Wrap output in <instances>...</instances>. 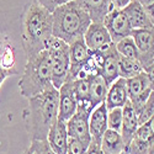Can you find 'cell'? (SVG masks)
<instances>
[{
	"mask_svg": "<svg viewBox=\"0 0 154 154\" xmlns=\"http://www.w3.org/2000/svg\"><path fill=\"white\" fill-rule=\"evenodd\" d=\"M52 36V12L37 0L29 3L21 15V42L26 59L45 51Z\"/></svg>",
	"mask_w": 154,
	"mask_h": 154,
	"instance_id": "1",
	"label": "cell"
},
{
	"mask_svg": "<svg viewBox=\"0 0 154 154\" xmlns=\"http://www.w3.org/2000/svg\"><path fill=\"white\" fill-rule=\"evenodd\" d=\"M27 100L29 105L23 111L26 131L31 140L47 139L51 127L58 120L59 93L52 86Z\"/></svg>",
	"mask_w": 154,
	"mask_h": 154,
	"instance_id": "2",
	"label": "cell"
},
{
	"mask_svg": "<svg viewBox=\"0 0 154 154\" xmlns=\"http://www.w3.org/2000/svg\"><path fill=\"white\" fill-rule=\"evenodd\" d=\"M91 20L86 12L74 0L62 5L52 12L53 37L70 45L75 40L84 37Z\"/></svg>",
	"mask_w": 154,
	"mask_h": 154,
	"instance_id": "3",
	"label": "cell"
},
{
	"mask_svg": "<svg viewBox=\"0 0 154 154\" xmlns=\"http://www.w3.org/2000/svg\"><path fill=\"white\" fill-rule=\"evenodd\" d=\"M52 72L48 51L45 49L37 56L27 59L23 74L19 82L20 93L23 97L30 99L52 88Z\"/></svg>",
	"mask_w": 154,
	"mask_h": 154,
	"instance_id": "4",
	"label": "cell"
},
{
	"mask_svg": "<svg viewBox=\"0 0 154 154\" xmlns=\"http://www.w3.org/2000/svg\"><path fill=\"white\" fill-rule=\"evenodd\" d=\"M46 49L48 51L49 58H51L52 84L58 90L66 83L69 74V69H70L69 45L52 36L47 43Z\"/></svg>",
	"mask_w": 154,
	"mask_h": 154,
	"instance_id": "5",
	"label": "cell"
},
{
	"mask_svg": "<svg viewBox=\"0 0 154 154\" xmlns=\"http://www.w3.org/2000/svg\"><path fill=\"white\" fill-rule=\"evenodd\" d=\"M102 23L109 31L113 43H117L123 38L130 37L133 31L130 22H128L126 14L123 12V10L120 9H112L106 15Z\"/></svg>",
	"mask_w": 154,
	"mask_h": 154,
	"instance_id": "6",
	"label": "cell"
},
{
	"mask_svg": "<svg viewBox=\"0 0 154 154\" xmlns=\"http://www.w3.org/2000/svg\"><path fill=\"white\" fill-rule=\"evenodd\" d=\"M19 73L15 47L8 36L0 35V88L8 76Z\"/></svg>",
	"mask_w": 154,
	"mask_h": 154,
	"instance_id": "7",
	"label": "cell"
},
{
	"mask_svg": "<svg viewBox=\"0 0 154 154\" xmlns=\"http://www.w3.org/2000/svg\"><path fill=\"white\" fill-rule=\"evenodd\" d=\"M131 36L138 49L139 62L146 69L148 66L154 63V27L133 30Z\"/></svg>",
	"mask_w": 154,
	"mask_h": 154,
	"instance_id": "8",
	"label": "cell"
},
{
	"mask_svg": "<svg viewBox=\"0 0 154 154\" xmlns=\"http://www.w3.org/2000/svg\"><path fill=\"white\" fill-rule=\"evenodd\" d=\"M97 53L100 56L99 75H101L102 79L110 86L115 80L120 78L119 75V56L120 54L117 53L115 43H112L110 47Z\"/></svg>",
	"mask_w": 154,
	"mask_h": 154,
	"instance_id": "9",
	"label": "cell"
},
{
	"mask_svg": "<svg viewBox=\"0 0 154 154\" xmlns=\"http://www.w3.org/2000/svg\"><path fill=\"white\" fill-rule=\"evenodd\" d=\"M84 41L90 52L96 53L106 49L110 47L113 42L110 37L109 31L101 22H91L90 26L88 27L85 35H84Z\"/></svg>",
	"mask_w": 154,
	"mask_h": 154,
	"instance_id": "10",
	"label": "cell"
},
{
	"mask_svg": "<svg viewBox=\"0 0 154 154\" xmlns=\"http://www.w3.org/2000/svg\"><path fill=\"white\" fill-rule=\"evenodd\" d=\"M59 107H58V120L62 122H68V120L78 110V101L73 90V80L67 79L59 89Z\"/></svg>",
	"mask_w": 154,
	"mask_h": 154,
	"instance_id": "11",
	"label": "cell"
},
{
	"mask_svg": "<svg viewBox=\"0 0 154 154\" xmlns=\"http://www.w3.org/2000/svg\"><path fill=\"white\" fill-rule=\"evenodd\" d=\"M89 117H90V113L80 109L76 110V112L67 122V131L69 138L79 139L88 146L90 144L91 136L90 131H89Z\"/></svg>",
	"mask_w": 154,
	"mask_h": 154,
	"instance_id": "12",
	"label": "cell"
},
{
	"mask_svg": "<svg viewBox=\"0 0 154 154\" xmlns=\"http://www.w3.org/2000/svg\"><path fill=\"white\" fill-rule=\"evenodd\" d=\"M107 130V107L105 102H102L91 111L89 117V131H90L91 140L101 142L102 136Z\"/></svg>",
	"mask_w": 154,
	"mask_h": 154,
	"instance_id": "13",
	"label": "cell"
},
{
	"mask_svg": "<svg viewBox=\"0 0 154 154\" xmlns=\"http://www.w3.org/2000/svg\"><path fill=\"white\" fill-rule=\"evenodd\" d=\"M90 17L91 22H104L106 15L115 9L111 0H74Z\"/></svg>",
	"mask_w": 154,
	"mask_h": 154,
	"instance_id": "14",
	"label": "cell"
},
{
	"mask_svg": "<svg viewBox=\"0 0 154 154\" xmlns=\"http://www.w3.org/2000/svg\"><path fill=\"white\" fill-rule=\"evenodd\" d=\"M91 57L90 49L85 45L84 37H80L69 45V58H70V69L68 76H72L78 70H80L85 63Z\"/></svg>",
	"mask_w": 154,
	"mask_h": 154,
	"instance_id": "15",
	"label": "cell"
},
{
	"mask_svg": "<svg viewBox=\"0 0 154 154\" xmlns=\"http://www.w3.org/2000/svg\"><path fill=\"white\" fill-rule=\"evenodd\" d=\"M47 140L56 154H67L68 153V140H69L67 123L57 120V122L51 127L48 136H47Z\"/></svg>",
	"mask_w": 154,
	"mask_h": 154,
	"instance_id": "16",
	"label": "cell"
},
{
	"mask_svg": "<svg viewBox=\"0 0 154 154\" xmlns=\"http://www.w3.org/2000/svg\"><path fill=\"white\" fill-rule=\"evenodd\" d=\"M128 99V89H127V82L123 78H119L115 80L107 90V95L105 99V105L107 110L116 109V107H123Z\"/></svg>",
	"mask_w": 154,
	"mask_h": 154,
	"instance_id": "17",
	"label": "cell"
},
{
	"mask_svg": "<svg viewBox=\"0 0 154 154\" xmlns=\"http://www.w3.org/2000/svg\"><path fill=\"white\" fill-rule=\"evenodd\" d=\"M126 14L128 22H130L132 30H143V29H152L154 27L143 6L138 3V0H133L126 8L122 9Z\"/></svg>",
	"mask_w": 154,
	"mask_h": 154,
	"instance_id": "18",
	"label": "cell"
},
{
	"mask_svg": "<svg viewBox=\"0 0 154 154\" xmlns=\"http://www.w3.org/2000/svg\"><path fill=\"white\" fill-rule=\"evenodd\" d=\"M139 127L138 115L132 106V104L128 100L126 105L122 107V127H121V136L125 142V146L130 142L136 134Z\"/></svg>",
	"mask_w": 154,
	"mask_h": 154,
	"instance_id": "19",
	"label": "cell"
},
{
	"mask_svg": "<svg viewBox=\"0 0 154 154\" xmlns=\"http://www.w3.org/2000/svg\"><path fill=\"white\" fill-rule=\"evenodd\" d=\"M109 85L101 75H94L90 78V90H89V105L94 110L96 106L105 102Z\"/></svg>",
	"mask_w": 154,
	"mask_h": 154,
	"instance_id": "20",
	"label": "cell"
},
{
	"mask_svg": "<svg viewBox=\"0 0 154 154\" xmlns=\"http://www.w3.org/2000/svg\"><path fill=\"white\" fill-rule=\"evenodd\" d=\"M125 142L117 131L107 130L101 138V149L104 154H122Z\"/></svg>",
	"mask_w": 154,
	"mask_h": 154,
	"instance_id": "21",
	"label": "cell"
},
{
	"mask_svg": "<svg viewBox=\"0 0 154 154\" xmlns=\"http://www.w3.org/2000/svg\"><path fill=\"white\" fill-rule=\"evenodd\" d=\"M126 82H127L128 99H130V101H132V100L137 99L138 96H140L142 94L152 90L148 76H147L144 70L142 73H139L138 75L133 76V78L126 79Z\"/></svg>",
	"mask_w": 154,
	"mask_h": 154,
	"instance_id": "22",
	"label": "cell"
},
{
	"mask_svg": "<svg viewBox=\"0 0 154 154\" xmlns=\"http://www.w3.org/2000/svg\"><path fill=\"white\" fill-rule=\"evenodd\" d=\"M144 70L143 66L140 64L139 60L130 59L122 56H119V75L120 78L123 79H130L133 76L138 75Z\"/></svg>",
	"mask_w": 154,
	"mask_h": 154,
	"instance_id": "23",
	"label": "cell"
},
{
	"mask_svg": "<svg viewBox=\"0 0 154 154\" xmlns=\"http://www.w3.org/2000/svg\"><path fill=\"white\" fill-rule=\"evenodd\" d=\"M115 46H116V51L120 56L130 58V59H134V60H139V53L132 36L119 41L117 43H115Z\"/></svg>",
	"mask_w": 154,
	"mask_h": 154,
	"instance_id": "24",
	"label": "cell"
},
{
	"mask_svg": "<svg viewBox=\"0 0 154 154\" xmlns=\"http://www.w3.org/2000/svg\"><path fill=\"white\" fill-rule=\"evenodd\" d=\"M137 115H138L139 126L148 122L153 117V115H154V91L150 93L148 100L146 101V104L143 105L142 109L137 112Z\"/></svg>",
	"mask_w": 154,
	"mask_h": 154,
	"instance_id": "25",
	"label": "cell"
},
{
	"mask_svg": "<svg viewBox=\"0 0 154 154\" xmlns=\"http://www.w3.org/2000/svg\"><path fill=\"white\" fill-rule=\"evenodd\" d=\"M107 127H109V130L117 131L121 133V127H122V109L121 107L107 110Z\"/></svg>",
	"mask_w": 154,
	"mask_h": 154,
	"instance_id": "26",
	"label": "cell"
},
{
	"mask_svg": "<svg viewBox=\"0 0 154 154\" xmlns=\"http://www.w3.org/2000/svg\"><path fill=\"white\" fill-rule=\"evenodd\" d=\"M27 149L31 152V154H56L54 150L51 148L47 139L31 140V146Z\"/></svg>",
	"mask_w": 154,
	"mask_h": 154,
	"instance_id": "27",
	"label": "cell"
},
{
	"mask_svg": "<svg viewBox=\"0 0 154 154\" xmlns=\"http://www.w3.org/2000/svg\"><path fill=\"white\" fill-rule=\"evenodd\" d=\"M88 144L75 138H69L68 140V153L67 154H86Z\"/></svg>",
	"mask_w": 154,
	"mask_h": 154,
	"instance_id": "28",
	"label": "cell"
},
{
	"mask_svg": "<svg viewBox=\"0 0 154 154\" xmlns=\"http://www.w3.org/2000/svg\"><path fill=\"white\" fill-rule=\"evenodd\" d=\"M45 9H47L49 12H53L56 9H58L62 5H66L73 0H37Z\"/></svg>",
	"mask_w": 154,
	"mask_h": 154,
	"instance_id": "29",
	"label": "cell"
},
{
	"mask_svg": "<svg viewBox=\"0 0 154 154\" xmlns=\"http://www.w3.org/2000/svg\"><path fill=\"white\" fill-rule=\"evenodd\" d=\"M138 3L143 6L146 14L148 15L152 25L154 26V0H138Z\"/></svg>",
	"mask_w": 154,
	"mask_h": 154,
	"instance_id": "30",
	"label": "cell"
},
{
	"mask_svg": "<svg viewBox=\"0 0 154 154\" xmlns=\"http://www.w3.org/2000/svg\"><path fill=\"white\" fill-rule=\"evenodd\" d=\"M86 154H104L101 149V142H94V140H91L88 147Z\"/></svg>",
	"mask_w": 154,
	"mask_h": 154,
	"instance_id": "31",
	"label": "cell"
},
{
	"mask_svg": "<svg viewBox=\"0 0 154 154\" xmlns=\"http://www.w3.org/2000/svg\"><path fill=\"white\" fill-rule=\"evenodd\" d=\"M147 76H148V80H149V84H150V88L152 90L154 91V63H152L150 66H148L146 69H144Z\"/></svg>",
	"mask_w": 154,
	"mask_h": 154,
	"instance_id": "32",
	"label": "cell"
},
{
	"mask_svg": "<svg viewBox=\"0 0 154 154\" xmlns=\"http://www.w3.org/2000/svg\"><path fill=\"white\" fill-rule=\"evenodd\" d=\"M131 2H133V0H111L113 8L115 9H120V10H122L123 8H126Z\"/></svg>",
	"mask_w": 154,
	"mask_h": 154,
	"instance_id": "33",
	"label": "cell"
},
{
	"mask_svg": "<svg viewBox=\"0 0 154 154\" xmlns=\"http://www.w3.org/2000/svg\"><path fill=\"white\" fill-rule=\"evenodd\" d=\"M22 154H31V152H30L29 149H26V150H25V152H23Z\"/></svg>",
	"mask_w": 154,
	"mask_h": 154,
	"instance_id": "34",
	"label": "cell"
}]
</instances>
